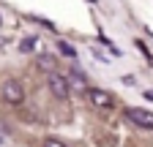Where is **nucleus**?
Listing matches in <instances>:
<instances>
[{"label":"nucleus","instance_id":"obj_1","mask_svg":"<svg viewBox=\"0 0 153 147\" xmlns=\"http://www.w3.org/2000/svg\"><path fill=\"white\" fill-rule=\"evenodd\" d=\"M0 98H3L6 104H11V106H19V104L25 101V87H22V82L6 79L3 85H0Z\"/></svg>","mask_w":153,"mask_h":147},{"label":"nucleus","instance_id":"obj_2","mask_svg":"<svg viewBox=\"0 0 153 147\" xmlns=\"http://www.w3.org/2000/svg\"><path fill=\"white\" fill-rule=\"evenodd\" d=\"M47 85H49V90H52L55 98H68V93H71V82H68L66 74H60V71H49L47 74Z\"/></svg>","mask_w":153,"mask_h":147},{"label":"nucleus","instance_id":"obj_3","mask_svg":"<svg viewBox=\"0 0 153 147\" xmlns=\"http://www.w3.org/2000/svg\"><path fill=\"white\" fill-rule=\"evenodd\" d=\"M126 117H128L131 123H137L140 128H150V131H153V112H148V109L131 106V109H126Z\"/></svg>","mask_w":153,"mask_h":147},{"label":"nucleus","instance_id":"obj_4","mask_svg":"<svg viewBox=\"0 0 153 147\" xmlns=\"http://www.w3.org/2000/svg\"><path fill=\"white\" fill-rule=\"evenodd\" d=\"M88 98H90L93 106H99V109H112L115 106V98L107 93V90H101V87H90L88 90Z\"/></svg>","mask_w":153,"mask_h":147},{"label":"nucleus","instance_id":"obj_5","mask_svg":"<svg viewBox=\"0 0 153 147\" xmlns=\"http://www.w3.org/2000/svg\"><path fill=\"white\" fill-rule=\"evenodd\" d=\"M66 76H68L71 87H76V90H88V82H85V76H82V74L76 71V68H71V71L66 74Z\"/></svg>","mask_w":153,"mask_h":147},{"label":"nucleus","instance_id":"obj_6","mask_svg":"<svg viewBox=\"0 0 153 147\" xmlns=\"http://www.w3.org/2000/svg\"><path fill=\"white\" fill-rule=\"evenodd\" d=\"M57 52H60L63 57H76V49L71 44H66V41H57Z\"/></svg>","mask_w":153,"mask_h":147},{"label":"nucleus","instance_id":"obj_7","mask_svg":"<svg viewBox=\"0 0 153 147\" xmlns=\"http://www.w3.org/2000/svg\"><path fill=\"white\" fill-rule=\"evenodd\" d=\"M38 65L47 68V71H55V57H49V54H41V57H38Z\"/></svg>","mask_w":153,"mask_h":147},{"label":"nucleus","instance_id":"obj_8","mask_svg":"<svg viewBox=\"0 0 153 147\" xmlns=\"http://www.w3.org/2000/svg\"><path fill=\"white\" fill-rule=\"evenodd\" d=\"M33 46H36V35H27V38H22V44H19L22 52H33Z\"/></svg>","mask_w":153,"mask_h":147},{"label":"nucleus","instance_id":"obj_9","mask_svg":"<svg viewBox=\"0 0 153 147\" xmlns=\"http://www.w3.org/2000/svg\"><path fill=\"white\" fill-rule=\"evenodd\" d=\"M44 147H66V144H63L60 139H52V136H49V139H44Z\"/></svg>","mask_w":153,"mask_h":147},{"label":"nucleus","instance_id":"obj_10","mask_svg":"<svg viewBox=\"0 0 153 147\" xmlns=\"http://www.w3.org/2000/svg\"><path fill=\"white\" fill-rule=\"evenodd\" d=\"M145 98H148V101H153V90H148V93H145Z\"/></svg>","mask_w":153,"mask_h":147},{"label":"nucleus","instance_id":"obj_11","mask_svg":"<svg viewBox=\"0 0 153 147\" xmlns=\"http://www.w3.org/2000/svg\"><path fill=\"white\" fill-rule=\"evenodd\" d=\"M0 22H3V16H0Z\"/></svg>","mask_w":153,"mask_h":147},{"label":"nucleus","instance_id":"obj_12","mask_svg":"<svg viewBox=\"0 0 153 147\" xmlns=\"http://www.w3.org/2000/svg\"><path fill=\"white\" fill-rule=\"evenodd\" d=\"M0 142H3V139H0Z\"/></svg>","mask_w":153,"mask_h":147}]
</instances>
